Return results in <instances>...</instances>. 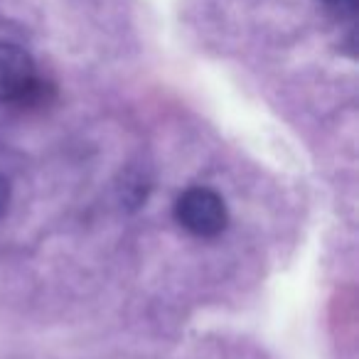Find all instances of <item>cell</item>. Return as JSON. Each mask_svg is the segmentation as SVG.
Instances as JSON below:
<instances>
[{
	"label": "cell",
	"mask_w": 359,
	"mask_h": 359,
	"mask_svg": "<svg viewBox=\"0 0 359 359\" xmlns=\"http://www.w3.org/2000/svg\"><path fill=\"white\" fill-rule=\"evenodd\" d=\"M47 84L37 79L35 62L25 50L0 42V101L40 104Z\"/></svg>",
	"instance_id": "obj_1"
},
{
	"label": "cell",
	"mask_w": 359,
	"mask_h": 359,
	"mask_svg": "<svg viewBox=\"0 0 359 359\" xmlns=\"http://www.w3.org/2000/svg\"><path fill=\"white\" fill-rule=\"evenodd\" d=\"M175 217L195 236H217L224 231L226 226V207L217 192L207 190V187H192V190L182 192L175 205Z\"/></svg>",
	"instance_id": "obj_2"
},
{
	"label": "cell",
	"mask_w": 359,
	"mask_h": 359,
	"mask_svg": "<svg viewBox=\"0 0 359 359\" xmlns=\"http://www.w3.org/2000/svg\"><path fill=\"white\" fill-rule=\"evenodd\" d=\"M320 3L337 18H352L359 6V0H320Z\"/></svg>",
	"instance_id": "obj_3"
},
{
	"label": "cell",
	"mask_w": 359,
	"mask_h": 359,
	"mask_svg": "<svg viewBox=\"0 0 359 359\" xmlns=\"http://www.w3.org/2000/svg\"><path fill=\"white\" fill-rule=\"evenodd\" d=\"M8 205H11V185H8V180L0 175V217L6 215Z\"/></svg>",
	"instance_id": "obj_4"
}]
</instances>
